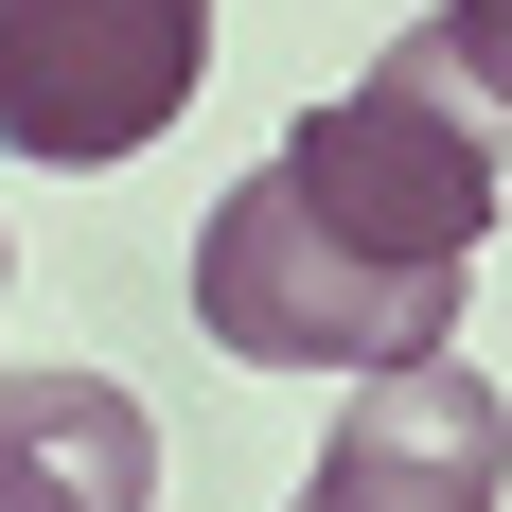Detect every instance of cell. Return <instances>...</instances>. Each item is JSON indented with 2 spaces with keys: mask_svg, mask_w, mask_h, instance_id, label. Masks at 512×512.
<instances>
[{
  "mask_svg": "<svg viewBox=\"0 0 512 512\" xmlns=\"http://www.w3.org/2000/svg\"><path fill=\"white\" fill-rule=\"evenodd\" d=\"M195 336L248 371H407L460 336V265H389L265 159L248 195L195 230Z\"/></svg>",
  "mask_w": 512,
  "mask_h": 512,
  "instance_id": "obj_1",
  "label": "cell"
},
{
  "mask_svg": "<svg viewBox=\"0 0 512 512\" xmlns=\"http://www.w3.org/2000/svg\"><path fill=\"white\" fill-rule=\"evenodd\" d=\"M283 177H301L354 248H389V265H477L495 212H512V124L460 89L442 36H389L336 106L283 124Z\"/></svg>",
  "mask_w": 512,
  "mask_h": 512,
  "instance_id": "obj_2",
  "label": "cell"
},
{
  "mask_svg": "<svg viewBox=\"0 0 512 512\" xmlns=\"http://www.w3.org/2000/svg\"><path fill=\"white\" fill-rule=\"evenodd\" d=\"M212 71V0H0V142L53 177L142 159Z\"/></svg>",
  "mask_w": 512,
  "mask_h": 512,
  "instance_id": "obj_3",
  "label": "cell"
},
{
  "mask_svg": "<svg viewBox=\"0 0 512 512\" xmlns=\"http://www.w3.org/2000/svg\"><path fill=\"white\" fill-rule=\"evenodd\" d=\"M283 512H512V407H495V371H477L460 336L407 354V371H354V407H336V442L301 460Z\"/></svg>",
  "mask_w": 512,
  "mask_h": 512,
  "instance_id": "obj_4",
  "label": "cell"
},
{
  "mask_svg": "<svg viewBox=\"0 0 512 512\" xmlns=\"http://www.w3.org/2000/svg\"><path fill=\"white\" fill-rule=\"evenodd\" d=\"M159 424L106 371H0V512H142Z\"/></svg>",
  "mask_w": 512,
  "mask_h": 512,
  "instance_id": "obj_5",
  "label": "cell"
},
{
  "mask_svg": "<svg viewBox=\"0 0 512 512\" xmlns=\"http://www.w3.org/2000/svg\"><path fill=\"white\" fill-rule=\"evenodd\" d=\"M424 36L460 53V89H477V106H495V124H512V0H442Z\"/></svg>",
  "mask_w": 512,
  "mask_h": 512,
  "instance_id": "obj_6",
  "label": "cell"
},
{
  "mask_svg": "<svg viewBox=\"0 0 512 512\" xmlns=\"http://www.w3.org/2000/svg\"><path fill=\"white\" fill-rule=\"evenodd\" d=\"M0 283H18V248H0Z\"/></svg>",
  "mask_w": 512,
  "mask_h": 512,
  "instance_id": "obj_7",
  "label": "cell"
}]
</instances>
